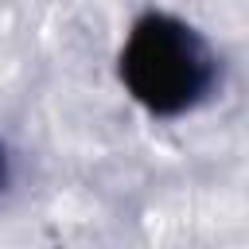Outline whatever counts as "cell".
<instances>
[{
	"mask_svg": "<svg viewBox=\"0 0 249 249\" xmlns=\"http://www.w3.org/2000/svg\"><path fill=\"white\" fill-rule=\"evenodd\" d=\"M4 179H8V163H4V148H0V187H4Z\"/></svg>",
	"mask_w": 249,
	"mask_h": 249,
	"instance_id": "obj_2",
	"label": "cell"
},
{
	"mask_svg": "<svg viewBox=\"0 0 249 249\" xmlns=\"http://www.w3.org/2000/svg\"><path fill=\"white\" fill-rule=\"evenodd\" d=\"M121 82L156 117H179L210 97L218 58L210 43L167 12H148L132 23L121 51Z\"/></svg>",
	"mask_w": 249,
	"mask_h": 249,
	"instance_id": "obj_1",
	"label": "cell"
}]
</instances>
